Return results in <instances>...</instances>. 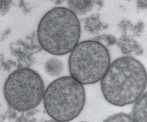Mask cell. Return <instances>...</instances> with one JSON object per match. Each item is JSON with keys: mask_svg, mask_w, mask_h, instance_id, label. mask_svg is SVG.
Here are the masks:
<instances>
[{"mask_svg": "<svg viewBox=\"0 0 147 122\" xmlns=\"http://www.w3.org/2000/svg\"><path fill=\"white\" fill-rule=\"evenodd\" d=\"M11 1H7V0L1 1V13L2 15H5L8 11L9 7L11 5Z\"/></svg>", "mask_w": 147, "mask_h": 122, "instance_id": "12", "label": "cell"}, {"mask_svg": "<svg viewBox=\"0 0 147 122\" xmlns=\"http://www.w3.org/2000/svg\"><path fill=\"white\" fill-rule=\"evenodd\" d=\"M63 67L64 65L60 59L56 58H51L45 63V69L49 75L57 76L62 72Z\"/></svg>", "mask_w": 147, "mask_h": 122, "instance_id": "9", "label": "cell"}, {"mask_svg": "<svg viewBox=\"0 0 147 122\" xmlns=\"http://www.w3.org/2000/svg\"><path fill=\"white\" fill-rule=\"evenodd\" d=\"M106 100L116 106L131 104L146 88V70L144 65L130 56L115 60L101 79Z\"/></svg>", "mask_w": 147, "mask_h": 122, "instance_id": "1", "label": "cell"}, {"mask_svg": "<svg viewBox=\"0 0 147 122\" xmlns=\"http://www.w3.org/2000/svg\"><path fill=\"white\" fill-rule=\"evenodd\" d=\"M133 122L131 115L125 113H118L109 116L104 122Z\"/></svg>", "mask_w": 147, "mask_h": 122, "instance_id": "11", "label": "cell"}, {"mask_svg": "<svg viewBox=\"0 0 147 122\" xmlns=\"http://www.w3.org/2000/svg\"><path fill=\"white\" fill-rule=\"evenodd\" d=\"M132 108V119L134 122L147 121V92H143L141 96L134 102Z\"/></svg>", "mask_w": 147, "mask_h": 122, "instance_id": "6", "label": "cell"}, {"mask_svg": "<svg viewBox=\"0 0 147 122\" xmlns=\"http://www.w3.org/2000/svg\"><path fill=\"white\" fill-rule=\"evenodd\" d=\"M110 65L107 47L97 41L80 42L71 51L69 70L71 76L82 84H92L101 80Z\"/></svg>", "mask_w": 147, "mask_h": 122, "instance_id": "4", "label": "cell"}, {"mask_svg": "<svg viewBox=\"0 0 147 122\" xmlns=\"http://www.w3.org/2000/svg\"><path fill=\"white\" fill-rule=\"evenodd\" d=\"M37 36L45 51L55 56H63L73 51L81 36L79 19L69 8L53 7L42 18Z\"/></svg>", "mask_w": 147, "mask_h": 122, "instance_id": "2", "label": "cell"}, {"mask_svg": "<svg viewBox=\"0 0 147 122\" xmlns=\"http://www.w3.org/2000/svg\"><path fill=\"white\" fill-rule=\"evenodd\" d=\"M3 92L6 101L13 109L25 112L39 105L45 91L39 74L30 68L22 67L8 75Z\"/></svg>", "mask_w": 147, "mask_h": 122, "instance_id": "5", "label": "cell"}, {"mask_svg": "<svg viewBox=\"0 0 147 122\" xmlns=\"http://www.w3.org/2000/svg\"><path fill=\"white\" fill-rule=\"evenodd\" d=\"M118 45L124 53H129L134 52L137 55H139L143 53L141 47L138 44V42L129 38L123 37V38H120L118 42Z\"/></svg>", "mask_w": 147, "mask_h": 122, "instance_id": "8", "label": "cell"}, {"mask_svg": "<svg viewBox=\"0 0 147 122\" xmlns=\"http://www.w3.org/2000/svg\"><path fill=\"white\" fill-rule=\"evenodd\" d=\"M85 101L83 84L72 76L55 79L44 95V106L47 114L60 122L69 121L80 115Z\"/></svg>", "mask_w": 147, "mask_h": 122, "instance_id": "3", "label": "cell"}, {"mask_svg": "<svg viewBox=\"0 0 147 122\" xmlns=\"http://www.w3.org/2000/svg\"><path fill=\"white\" fill-rule=\"evenodd\" d=\"M95 2V1L91 0H69L67 2V4L69 10L75 14L84 15L92 10Z\"/></svg>", "mask_w": 147, "mask_h": 122, "instance_id": "7", "label": "cell"}, {"mask_svg": "<svg viewBox=\"0 0 147 122\" xmlns=\"http://www.w3.org/2000/svg\"><path fill=\"white\" fill-rule=\"evenodd\" d=\"M101 28H102V24L98 19V16L96 15L90 16L85 22V29H87L91 33H95L96 31H98L101 29Z\"/></svg>", "mask_w": 147, "mask_h": 122, "instance_id": "10", "label": "cell"}]
</instances>
